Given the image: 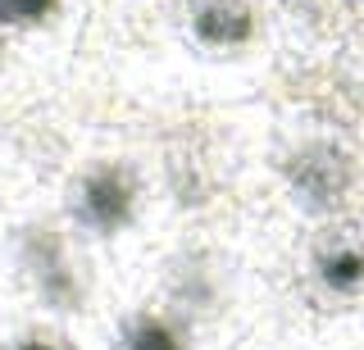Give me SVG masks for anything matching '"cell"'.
Wrapping results in <instances>:
<instances>
[{
	"label": "cell",
	"instance_id": "1",
	"mask_svg": "<svg viewBox=\"0 0 364 350\" xmlns=\"http://www.w3.org/2000/svg\"><path fill=\"white\" fill-rule=\"evenodd\" d=\"M136 209V182L128 168L119 164H105V168H91L77 187V219L96 232H119L123 223L132 219Z\"/></svg>",
	"mask_w": 364,
	"mask_h": 350
},
{
	"label": "cell",
	"instance_id": "6",
	"mask_svg": "<svg viewBox=\"0 0 364 350\" xmlns=\"http://www.w3.org/2000/svg\"><path fill=\"white\" fill-rule=\"evenodd\" d=\"M128 350H187L178 341V332L159 319H136L128 332Z\"/></svg>",
	"mask_w": 364,
	"mask_h": 350
},
{
	"label": "cell",
	"instance_id": "5",
	"mask_svg": "<svg viewBox=\"0 0 364 350\" xmlns=\"http://www.w3.org/2000/svg\"><path fill=\"white\" fill-rule=\"evenodd\" d=\"M28 259H32V273H37L46 300L50 305H77V278H73V268H64V251L50 232L28 241Z\"/></svg>",
	"mask_w": 364,
	"mask_h": 350
},
{
	"label": "cell",
	"instance_id": "4",
	"mask_svg": "<svg viewBox=\"0 0 364 350\" xmlns=\"http://www.w3.org/2000/svg\"><path fill=\"white\" fill-rule=\"evenodd\" d=\"M314 273L337 296H360L364 291V246L355 241H323L314 255Z\"/></svg>",
	"mask_w": 364,
	"mask_h": 350
},
{
	"label": "cell",
	"instance_id": "2",
	"mask_svg": "<svg viewBox=\"0 0 364 350\" xmlns=\"http://www.w3.org/2000/svg\"><path fill=\"white\" fill-rule=\"evenodd\" d=\"M291 187L301 191V200H310V205H333V200L346 196V182H350V168L341 160L337 151H328V146H314V151H301L291 160Z\"/></svg>",
	"mask_w": 364,
	"mask_h": 350
},
{
	"label": "cell",
	"instance_id": "3",
	"mask_svg": "<svg viewBox=\"0 0 364 350\" xmlns=\"http://www.w3.org/2000/svg\"><path fill=\"white\" fill-rule=\"evenodd\" d=\"M191 32L205 46H246L255 37L250 0H191Z\"/></svg>",
	"mask_w": 364,
	"mask_h": 350
},
{
	"label": "cell",
	"instance_id": "8",
	"mask_svg": "<svg viewBox=\"0 0 364 350\" xmlns=\"http://www.w3.org/2000/svg\"><path fill=\"white\" fill-rule=\"evenodd\" d=\"M14 350H60V346H50V341H23V346H14Z\"/></svg>",
	"mask_w": 364,
	"mask_h": 350
},
{
	"label": "cell",
	"instance_id": "7",
	"mask_svg": "<svg viewBox=\"0 0 364 350\" xmlns=\"http://www.w3.org/2000/svg\"><path fill=\"white\" fill-rule=\"evenodd\" d=\"M55 5L60 0H0V23H18V28L41 23V18L55 14Z\"/></svg>",
	"mask_w": 364,
	"mask_h": 350
},
{
	"label": "cell",
	"instance_id": "9",
	"mask_svg": "<svg viewBox=\"0 0 364 350\" xmlns=\"http://www.w3.org/2000/svg\"><path fill=\"white\" fill-rule=\"evenodd\" d=\"M360 5H364V0H360Z\"/></svg>",
	"mask_w": 364,
	"mask_h": 350
}]
</instances>
